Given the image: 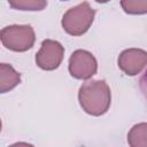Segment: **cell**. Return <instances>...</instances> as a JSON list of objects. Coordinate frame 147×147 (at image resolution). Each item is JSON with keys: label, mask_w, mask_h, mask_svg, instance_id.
Segmentation results:
<instances>
[{"label": "cell", "mask_w": 147, "mask_h": 147, "mask_svg": "<svg viewBox=\"0 0 147 147\" xmlns=\"http://www.w3.org/2000/svg\"><path fill=\"white\" fill-rule=\"evenodd\" d=\"M117 64L126 76H136L147 65V52L140 48L124 49L117 59Z\"/></svg>", "instance_id": "8992f818"}, {"label": "cell", "mask_w": 147, "mask_h": 147, "mask_svg": "<svg viewBox=\"0 0 147 147\" xmlns=\"http://www.w3.org/2000/svg\"><path fill=\"white\" fill-rule=\"evenodd\" d=\"M63 56L64 47L59 41L45 39L41 42L40 49L36 54V63L40 69L52 71L60 67Z\"/></svg>", "instance_id": "5b68a950"}, {"label": "cell", "mask_w": 147, "mask_h": 147, "mask_svg": "<svg viewBox=\"0 0 147 147\" xmlns=\"http://www.w3.org/2000/svg\"><path fill=\"white\" fill-rule=\"evenodd\" d=\"M96 2H99V3H106V2H108V1H110V0H95Z\"/></svg>", "instance_id": "7c38bea8"}, {"label": "cell", "mask_w": 147, "mask_h": 147, "mask_svg": "<svg viewBox=\"0 0 147 147\" xmlns=\"http://www.w3.org/2000/svg\"><path fill=\"white\" fill-rule=\"evenodd\" d=\"M127 144L131 147H147V123H138L127 133Z\"/></svg>", "instance_id": "ba28073f"}, {"label": "cell", "mask_w": 147, "mask_h": 147, "mask_svg": "<svg viewBox=\"0 0 147 147\" xmlns=\"http://www.w3.org/2000/svg\"><path fill=\"white\" fill-rule=\"evenodd\" d=\"M9 6L16 10L39 11L46 8L47 0H7Z\"/></svg>", "instance_id": "9c48e42d"}, {"label": "cell", "mask_w": 147, "mask_h": 147, "mask_svg": "<svg viewBox=\"0 0 147 147\" xmlns=\"http://www.w3.org/2000/svg\"><path fill=\"white\" fill-rule=\"evenodd\" d=\"M61 1H68V0H61Z\"/></svg>", "instance_id": "4fadbf2b"}, {"label": "cell", "mask_w": 147, "mask_h": 147, "mask_svg": "<svg viewBox=\"0 0 147 147\" xmlns=\"http://www.w3.org/2000/svg\"><path fill=\"white\" fill-rule=\"evenodd\" d=\"M68 69L74 78L86 80L96 74L98 62L94 55L88 51L77 49L71 54L69 59Z\"/></svg>", "instance_id": "277c9868"}, {"label": "cell", "mask_w": 147, "mask_h": 147, "mask_svg": "<svg viewBox=\"0 0 147 147\" xmlns=\"http://www.w3.org/2000/svg\"><path fill=\"white\" fill-rule=\"evenodd\" d=\"M95 10L88 2L84 1L70 9H68L61 21L63 30L74 37L82 36L88 31L94 20Z\"/></svg>", "instance_id": "7a4b0ae2"}, {"label": "cell", "mask_w": 147, "mask_h": 147, "mask_svg": "<svg viewBox=\"0 0 147 147\" xmlns=\"http://www.w3.org/2000/svg\"><path fill=\"white\" fill-rule=\"evenodd\" d=\"M2 45L13 52H25L34 45L36 34L31 25H8L1 30Z\"/></svg>", "instance_id": "3957f363"}, {"label": "cell", "mask_w": 147, "mask_h": 147, "mask_svg": "<svg viewBox=\"0 0 147 147\" xmlns=\"http://www.w3.org/2000/svg\"><path fill=\"white\" fill-rule=\"evenodd\" d=\"M78 101L86 114L101 116L106 114L110 107V88L105 80H88L80 86Z\"/></svg>", "instance_id": "6da1fadb"}, {"label": "cell", "mask_w": 147, "mask_h": 147, "mask_svg": "<svg viewBox=\"0 0 147 147\" xmlns=\"http://www.w3.org/2000/svg\"><path fill=\"white\" fill-rule=\"evenodd\" d=\"M121 7L130 15L147 14V0H121Z\"/></svg>", "instance_id": "30bf717a"}, {"label": "cell", "mask_w": 147, "mask_h": 147, "mask_svg": "<svg viewBox=\"0 0 147 147\" xmlns=\"http://www.w3.org/2000/svg\"><path fill=\"white\" fill-rule=\"evenodd\" d=\"M139 88H140L142 95L147 100V69L145 70V72L142 74V76L139 79Z\"/></svg>", "instance_id": "8fae6325"}, {"label": "cell", "mask_w": 147, "mask_h": 147, "mask_svg": "<svg viewBox=\"0 0 147 147\" xmlns=\"http://www.w3.org/2000/svg\"><path fill=\"white\" fill-rule=\"evenodd\" d=\"M21 83V74L17 72L10 64H0V92L6 93L15 88Z\"/></svg>", "instance_id": "52a82bcc"}]
</instances>
